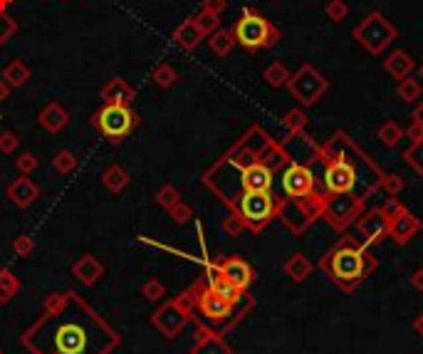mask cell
Returning a JSON list of instances; mask_svg holds the SVG:
<instances>
[{"label":"cell","mask_w":423,"mask_h":354,"mask_svg":"<svg viewBox=\"0 0 423 354\" xmlns=\"http://www.w3.org/2000/svg\"><path fill=\"white\" fill-rule=\"evenodd\" d=\"M418 228H421V223H418L416 216H411V213L406 211V208H401L399 213H394L391 218H388V236L394 238L399 245H404V243H408L413 236L418 233Z\"/></svg>","instance_id":"10"},{"label":"cell","mask_w":423,"mask_h":354,"mask_svg":"<svg viewBox=\"0 0 423 354\" xmlns=\"http://www.w3.org/2000/svg\"><path fill=\"white\" fill-rule=\"evenodd\" d=\"M15 30H18V23L8 15L3 8H0V48L6 45L8 40H10L12 35H15Z\"/></svg>","instance_id":"31"},{"label":"cell","mask_w":423,"mask_h":354,"mask_svg":"<svg viewBox=\"0 0 423 354\" xmlns=\"http://www.w3.org/2000/svg\"><path fill=\"white\" fill-rule=\"evenodd\" d=\"M211 290H213V292H218V295L223 297V300H228L230 305H233V302L238 300V295H241V290L235 288L233 283H228L225 278H216V280H213V288Z\"/></svg>","instance_id":"28"},{"label":"cell","mask_w":423,"mask_h":354,"mask_svg":"<svg viewBox=\"0 0 423 354\" xmlns=\"http://www.w3.org/2000/svg\"><path fill=\"white\" fill-rule=\"evenodd\" d=\"M8 194H10V198L18 203V206H30V203L37 198L35 183L28 181V178H20V181L12 183L10 189H8Z\"/></svg>","instance_id":"22"},{"label":"cell","mask_w":423,"mask_h":354,"mask_svg":"<svg viewBox=\"0 0 423 354\" xmlns=\"http://www.w3.org/2000/svg\"><path fill=\"white\" fill-rule=\"evenodd\" d=\"M196 23H198V28L203 30V35H211L213 30H218V15L200 10L198 15H196Z\"/></svg>","instance_id":"33"},{"label":"cell","mask_w":423,"mask_h":354,"mask_svg":"<svg viewBox=\"0 0 423 354\" xmlns=\"http://www.w3.org/2000/svg\"><path fill=\"white\" fill-rule=\"evenodd\" d=\"M285 127H288L290 131H302L307 127V114L302 112V109H292V112H288V117H285Z\"/></svg>","instance_id":"32"},{"label":"cell","mask_w":423,"mask_h":354,"mask_svg":"<svg viewBox=\"0 0 423 354\" xmlns=\"http://www.w3.org/2000/svg\"><path fill=\"white\" fill-rule=\"evenodd\" d=\"M263 80L270 87H275V89H280V87H288V80H290V70L282 62H272V65H267L265 67V72H263Z\"/></svg>","instance_id":"24"},{"label":"cell","mask_w":423,"mask_h":354,"mask_svg":"<svg viewBox=\"0 0 423 354\" xmlns=\"http://www.w3.org/2000/svg\"><path fill=\"white\" fill-rule=\"evenodd\" d=\"M136 124V117L129 106L124 104H104L100 112L92 114V127L100 129L109 142H122Z\"/></svg>","instance_id":"5"},{"label":"cell","mask_w":423,"mask_h":354,"mask_svg":"<svg viewBox=\"0 0 423 354\" xmlns=\"http://www.w3.org/2000/svg\"><path fill=\"white\" fill-rule=\"evenodd\" d=\"M384 189H386V194L396 196L401 189H404V178H401V176H396V174H391V176H386V178H384Z\"/></svg>","instance_id":"36"},{"label":"cell","mask_w":423,"mask_h":354,"mask_svg":"<svg viewBox=\"0 0 423 354\" xmlns=\"http://www.w3.org/2000/svg\"><path fill=\"white\" fill-rule=\"evenodd\" d=\"M421 82L418 80H413V77H406V80H399V84H396V95H399V100H404L406 104H413V102L421 100Z\"/></svg>","instance_id":"23"},{"label":"cell","mask_w":423,"mask_h":354,"mask_svg":"<svg viewBox=\"0 0 423 354\" xmlns=\"http://www.w3.org/2000/svg\"><path fill=\"white\" fill-rule=\"evenodd\" d=\"M134 95H136L134 87H131L129 82H124L122 77H114V80H109V82L100 89V97L104 100V104L129 106L131 102H134Z\"/></svg>","instance_id":"11"},{"label":"cell","mask_w":423,"mask_h":354,"mask_svg":"<svg viewBox=\"0 0 423 354\" xmlns=\"http://www.w3.org/2000/svg\"><path fill=\"white\" fill-rule=\"evenodd\" d=\"M379 139H382L384 147H396V144L404 139V129H401V124H396V122H386V124H382V129H379Z\"/></svg>","instance_id":"27"},{"label":"cell","mask_w":423,"mask_h":354,"mask_svg":"<svg viewBox=\"0 0 423 354\" xmlns=\"http://www.w3.org/2000/svg\"><path fill=\"white\" fill-rule=\"evenodd\" d=\"M35 156H32V153H23V156H20L18 159V169H23V171H32V169H35Z\"/></svg>","instance_id":"39"},{"label":"cell","mask_w":423,"mask_h":354,"mask_svg":"<svg viewBox=\"0 0 423 354\" xmlns=\"http://www.w3.org/2000/svg\"><path fill=\"white\" fill-rule=\"evenodd\" d=\"M203 37L206 35H203V30L198 28L196 18H186L176 30H173V42H176L181 50H186V53L198 48V42L203 40Z\"/></svg>","instance_id":"14"},{"label":"cell","mask_w":423,"mask_h":354,"mask_svg":"<svg viewBox=\"0 0 423 354\" xmlns=\"http://www.w3.org/2000/svg\"><path fill=\"white\" fill-rule=\"evenodd\" d=\"M18 136L12 134V131H6V134H0V151H12V149L18 147Z\"/></svg>","instance_id":"38"},{"label":"cell","mask_w":423,"mask_h":354,"mask_svg":"<svg viewBox=\"0 0 423 354\" xmlns=\"http://www.w3.org/2000/svg\"><path fill=\"white\" fill-rule=\"evenodd\" d=\"M10 84L6 82V80H3V77H0V102H6L8 97H10Z\"/></svg>","instance_id":"41"},{"label":"cell","mask_w":423,"mask_h":354,"mask_svg":"<svg viewBox=\"0 0 423 354\" xmlns=\"http://www.w3.org/2000/svg\"><path fill=\"white\" fill-rule=\"evenodd\" d=\"M404 159L408 161V166H413V171L423 176V139L421 142H413L408 147V151L404 153Z\"/></svg>","instance_id":"30"},{"label":"cell","mask_w":423,"mask_h":354,"mask_svg":"<svg viewBox=\"0 0 423 354\" xmlns=\"http://www.w3.org/2000/svg\"><path fill=\"white\" fill-rule=\"evenodd\" d=\"M285 270H288V275L294 280V283H300V280H305L307 275H310V272H312V266H310V260H307L305 255L294 253L292 258L288 260V266H285Z\"/></svg>","instance_id":"25"},{"label":"cell","mask_w":423,"mask_h":354,"mask_svg":"<svg viewBox=\"0 0 423 354\" xmlns=\"http://www.w3.org/2000/svg\"><path fill=\"white\" fill-rule=\"evenodd\" d=\"M10 3H12V0H0V8H3V10H6V8L10 6Z\"/></svg>","instance_id":"45"},{"label":"cell","mask_w":423,"mask_h":354,"mask_svg":"<svg viewBox=\"0 0 423 354\" xmlns=\"http://www.w3.org/2000/svg\"><path fill=\"white\" fill-rule=\"evenodd\" d=\"M233 37L247 53H258L263 48H275L280 42V30L270 20H265L260 12H255L253 8H245L233 25Z\"/></svg>","instance_id":"2"},{"label":"cell","mask_w":423,"mask_h":354,"mask_svg":"<svg viewBox=\"0 0 423 354\" xmlns=\"http://www.w3.org/2000/svg\"><path fill=\"white\" fill-rule=\"evenodd\" d=\"M104 181H106V186H109L112 191H119V189H124V186H126V174H124L122 169H117V166H114V169H109V171H106Z\"/></svg>","instance_id":"34"},{"label":"cell","mask_w":423,"mask_h":354,"mask_svg":"<svg viewBox=\"0 0 423 354\" xmlns=\"http://www.w3.org/2000/svg\"><path fill=\"white\" fill-rule=\"evenodd\" d=\"M413 122H416V124H421V127H423V100L418 102L416 112H413Z\"/></svg>","instance_id":"43"},{"label":"cell","mask_w":423,"mask_h":354,"mask_svg":"<svg viewBox=\"0 0 423 354\" xmlns=\"http://www.w3.org/2000/svg\"><path fill=\"white\" fill-rule=\"evenodd\" d=\"M329 272L339 285H354L364 278V253L354 245H341L329 255Z\"/></svg>","instance_id":"6"},{"label":"cell","mask_w":423,"mask_h":354,"mask_svg":"<svg viewBox=\"0 0 423 354\" xmlns=\"http://www.w3.org/2000/svg\"><path fill=\"white\" fill-rule=\"evenodd\" d=\"M324 186L332 194H352L357 186V171L347 161H329L327 171H324Z\"/></svg>","instance_id":"8"},{"label":"cell","mask_w":423,"mask_h":354,"mask_svg":"<svg viewBox=\"0 0 423 354\" xmlns=\"http://www.w3.org/2000/svg\"><path fill=\"white\" fill-rule=\"evenodd\" d=\"M151 80H153V84H156V87L169 89V87H173V84L178 82V72L173 70L171 65H159L156 70L151 72Z\"/></svg>","instance_id":"26"},{"label":"cell","mask_w":423,"mask_h":354,"mask_svg":"<svg viewBox=\"0 0 423 354\" xmlns=\"http://www.w3.org/2000/svg\"><path fill=\"white\" fill-rule=\"evenodd\" d=\"M241 216L250 228H263L275 216V198L270 191H245L238 201Z\"/></svg>","instance_id":"7"},{"label":"cell","mask_w":423,"mask_h":354,"mask_svg":"<svg viewBox=\"0 0 423 354\" xmlns=\"http://www.w3.org/2000/svg\"><path fill=\"white\" fill-rule=\"evenodd\" d=\"M288 89L302 106H312L322 100V95L329 89V82L314 65H302L300 70L290 75Z\"/></svg>","instance_id":"4"},{"label":"cell","mask_w":423,"mask_h":354,"mask_svg":"<svg viewBox=\"0 0 423 354\" xmlns=\"http://www.w3.org/2000/svg\"><path fill=\"white\" fill-rule=\"evenodd\" d=\"M406 136H408L411 142H421V139H423V127L413 122V124L408 127V129H406Z\"/></svg>","instance_id":"40"},{"label":"cell","mask_w":423,"mask_h":354,"mask_svg":"<svg viewBox=\"0 0 423 354\" xmlns=\"http://www.w3.org/2000/svg\"><path fill=\"white\" fill-rule=\"evenodd\" d=\"M208 48L218 55V57H228L230 50L235 48V37H233V30H225V28H218L213 30L208 35Z\"/></svg>","instance_id":"20"},{"label":"cell","mask_w":423,"mask_h":354,"mask_svg":"<svg viewBox=\"0 0 423 354\" xmlns=\"http://www.w3.org/2000/svg\"><path fill=\"white\" fill-rule=\"evenodd\" d=\"M225 8H228V0H203V8H200V10L213 12V15H220Z\"/></svg>","instance_id":"37"},{"label":"cell","mask_w":423,"mask_h":354,"mask_svg":"<svg viewBox=\"0 0 423 354\" xmlns=\"http://www.w3.org/2000/svg\"><path fill=\"white\" fill-rule=\"evenodd\" d=\"M386 225H388V221L382 211H371L359 221V230L366 236V241H379V238L386 233Z\"/></svg>","instance_id":"18"},{"label":"cell","mask_w":423,"mask_h":354,"mask_svg":"<svg viewBox=\"0 0 423 354\" xmlns=\"http://www.w3.org/2000/svg\"><path fill=\"white\" fill-rule=\"evenodd\" d=\"M357 208H359L357 198H352L349 194H332V198L327 201V216L339 225L344 221L354 218Z\"/></svg>","instance_id":"12"},{"label":"cell","mask_w":423,"mask_h":354,"mask_svg":"<svg viewBox=\"0 0 423 354\" xmlns=\"http://www.w3.org/2000/svg\"><path fill=\"white\" fill-rule=\"evenodd\" d=\"M272 171L265 164H250L243 171V189L245 191H270Z\"/></svg>","instance_id":"15"},{"label":"cell","mask_w":423,"mask_h":354,"mask_svg":"<svg viewBox=\"0 0 423 354\" xmlns=\"http://www.w3.org/2000/svg\"><path fill=\"white\" fill-rule=\"evenodd\" d=\"M282 186L288 191L292 198H305V196L312 194L314 189V178H312V171L302 164H290L282 174Z\"/></svg>","instance_id":"9"},{"label":"cell","mask_w":423,"mask_h":354,"mask_svg":"<svg viewBox=\"0 0 423 354\" xmlns=\"http://www.w3.org/2000/svg\"><path fill=\"white\" fill-rule=\"evenodd\" d=\"M324 12H327V18L332 20V23H341V20H347V15H349L347 0H329L327 8H324Z\"/></svg>","instance_id":"29"},{"label":"cell","mask_w":423,"mask_h":354,"mask_svg":"<svg viewBox=\"0 0 423 354\" xmlns=\"http://www.w3.org/2000/svg\"><path fill=\"white\" fill-rule=\"evenodd\" d=\"M220 278H225L228 283H233L238 290H243V288H247V285H250V280H253V270H250V266H247L245 260L230 258V260H225L223 266H220Z\"/></svg>","instance_id":"13"},{"label":"cell","mask_w":423,"mask_h":354,"mask_svg":"<svg viewBox=\"0 0 423 354\" xmlns=\"http://www.w3.org/2000/svg\"><path fill=\"white\" fill-rule=\"evenodd\" d=\"M411 283H413V288H416V290H423V270H416V272H413Z\"/></svg>","instance_id":"42"},{"label":"cell","mask_w":423,"mask_h":354,"mask_svg":"<svg viewBox=\"0 0 423 354\" xmlns=\"http://www.w3.org/2000/svg\"><path fill=\"white\" fill-rule=\"evenodd\" d=\"M72 166H75V156H72L70 151H59L57 156H55V169H57V171H70Z\"/></svg>","instance_id":"35"},{"label":"cell","mask_w":423,"mask_h":354,"mask_svg":"<svg viewBox=\"0 0 423 354\" xmlns=\"http://www.w3.org/2000/svg\"><path fill=\"white\" fill-rule=\"evenodd\" d=\"M3 80H6L12 89L25 87V84H28V80H30V67L25 65L23 59H10V62H8V67L3 70Z\"/></svg>","instance_id":"21"},{"label":"cell","mask_w":423,"mask_h":354,"mask_svg":"<svg viewBox=\"0 0 423 354\" xmlns=\"http://www.w3.org/2000/svg\"><path fill=\"white\" fill-rule=\"evenodd\" d=\"M416 332H421V335H423V315L416 319Z\"/></svg>","instance_id":"44"},{"label":"cell","mask_w":423,"mask_h":354,"mask_svg":"<svg viewBox=\"0 0 423 354\" xmlns=\"http://www.w3.org/2000/svg\"><path fill=\"white\" fill-rule=\"evenodd\" d=\"M37 119H40V124L45 127L47 131H53V134H57V131H62L67 124H70V114H67V109L59 104V102H50Z\"/></svg>","instance_id":"17"},{"label":"cell","mask_w":423,"mask_h":354,"mask_svg":"<svg viewBox=\"0 0 423 354\" xmlns=\"http://www.w3.org/2000/svg\"><path fill=\"white\" fill-rule=\"evenodd\" d=\"M396 37H399L396 25L376 10L369 12V15L354 28V40H357L369 55H382Z\"/></svg>","instance_id":"3"},{"label":"cell","mask_w":423,"mask_h":354,"mask_svg":"<svg viewBox=\"0 0 423 354\" xmlns=\"http://www.w3.org/2000/svg\"><path fill=\"white\" fill-rule=\"evenodd\" d=\"M200 310H203V315L211 319H220V317H228L230 313V302L223 300V297L218 295V292H206L203 295V300H200Z\"/></svg>","instance_id":"19"},{"label":"cell","mask_w":423,"mask_h":354,"mask_svg":"<svg viewBox=\"0 0 423 354\" xmlns=\"http://www.w3.org/2000/svg\"><path fill=\"white\" fill-rule=\"evenodd\" d=\"M384 70L394 77V80H406V77H411V72L416 70V62H413V57L406 50H394V53L384 59Z\"/></svg>","instance_id":"16"},{"label":"cell","mask_w":423,"mask_h":354,"mask_svg":"<svg viewBox=\"0 0 423 354\" xmlns=\"http://www.w3.org/2000/svg\"><path fill=\"white\" fill-rule=\"evenodd\" d=\"M418 75H421V80H423V62H421V67H418Z\"/></svg>","instance_id":"46"},{"label":"cell","mask_w":423,"mask_h":354,"mask_svg":"<svg viewBox=\"0 0 423 354\" xmlns=\"http://www.w3.org/2000/svg\"><path fill=\"white\" fill-rule=\"evenodd\" d=\"M35 354H104L114 344L112 330L82 302H59L25 337Z\"/></svg>","instance_id":"1"}]
</instances>
